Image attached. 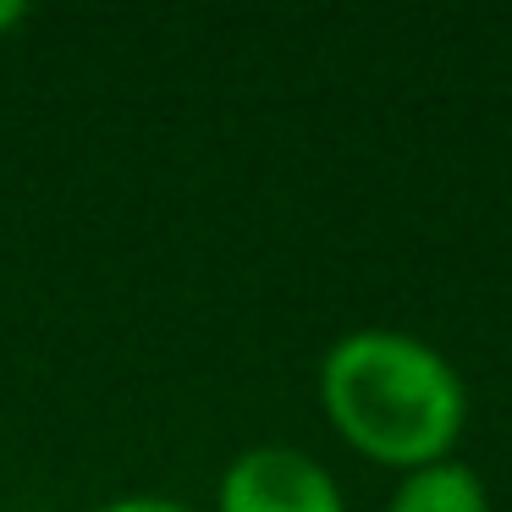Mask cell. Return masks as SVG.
I'll return each instance as SVG.
<instances>
[{"label": "cell", "instance_id": "1", "mask_svg": "<svg viewBox=\"0 0 512 512\" xmlns=\"http://www.w3.org/2000/svg\"><path fill=\"white\" fill-rule=\"evenodd\" d=\"M320 402L353 452L402 474L446 463L468 424V391L446 353L386 325L331 342L320 358Z\"/></svg>", "mask_w": 512, "mask_h": 512}, {"label": "cell", "instance_id": "2", "mask_svg": "<svg viewBox=\"0 0 512 512\" xmlns=\"http://www.w3.org/2000/svg\"><path fill=\"white\" fill-rule=\"evenodd\" d=\"M215 512H347V501L320 457L270 441L232 457Z\"/></svg>", "mask_w": 512, "mask_h": 512}, {"label": "cell", "instance_id": "3", "mask_svg": "<svg viewBox=\"0 0 512 512\" xmlns=\"http://www.w3.org/2000/svg\"><path fill=\"white\" fill-rule=\"evenodd\" d=\"M386 512H490V496H485V479L474 468L446 457V463L402 474V485L391 490Z\"/></svg>", "mask_w": 512, "mask_h": 512}, {"label": "cell", "instance_id": "4", "mask_svg": "<svg viewBox=\"0 0 512 512\" xmlns=\"http://www.w3.org/2000/svg\"><path fill=\"white\" fill-rule=\"evenodd\" d=\"M94 512H193V507H182V501H171V496H122V501H105V507H94Z\"/></svg>", "mask_w": 512, "mask_h": 512}, {"label": "cell", "instance_id": "5", "mask_svg": "<svg viewBox=\"0 0 512 512\" xmlns=\"http://www.w3.org/2000/svg\"><path fill=\"white\" fill-rule=\"evenodd\" d=\"M17 23H28V6H23V0H0V39L12 34Z\"/></svg>", "mask_w": 512, "mask_h": 512}]
</instances>
